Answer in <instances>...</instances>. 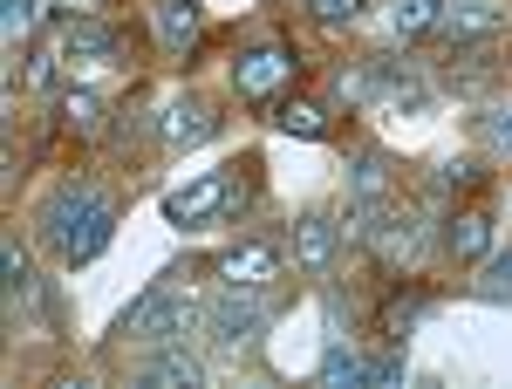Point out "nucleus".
Segmentation results:
<instances>
[{
	"label": "nucleus",
	"instance_id": "nucleus-1",
	"mask_svg": "<svg viewBox=\"0 0 512 389\" xmlns=\"http://www.w3.org/2000/svg\"><path fill=\"white\" fill-rule=\"evenodd\" d=\"M110 233H117V205L96 192V185H62V192L41 205V239H48V253L62 267L96 260L110 246Z\"/></svg>",
	"mask_w": 512,
	"mask_h": 389
},
{
	"label": "nucleus",
	"instance_id": "nucleus-2",
	"mask_svg": "<svg viewBox=\"0 0 512 389\" xmlns=\"http://www.w3.org/2000/svg\"><path fill=\"white\" fill-rule=\"evenodd\" d=\"M246 198H253V178H246L239 164H233V171H205L198 185H185V192H171V198H164V219L192 233V226H212V219L239 212Z\"/></svg>",
	"mask_w": 512,
	"mask_h": 389
},
{
	"label": "nucleus",
	"instance_id": "nucleus-3",
	"mask_svg": "<svg viewBox=\"0 0 512 389\" xmlns=\"http://www.w3.org/2000/svg\"><path fill=\"white\" fill-rule=\"evenodd\" d=\"M198 321L192 294H178V287H151L144 301H130L123 314V335L130 342H185V328Z\"/></svg>",
	"mask_w": 512,
	"mask_h": 389
},
{
	"label": "nucleus",
	"instance_id": "nucleus-4",
	"mask_svg": "<svg viewBox=\"0 0 512 389\" xmlns=\"http://www.w3.org/2000/svg\"><path fill=\"white\" fill-rule=\"evenodd\" d=\"M294 69H301V55L287 41H260V48H239L233 55V89L246 103H274L280 89L294 82Z\"/></svg>",
	"mask_w": 512,
	"mask_h": 389
},
{
	"label": "nucleus",
	"instance_id": "nucleus-5",
	"mask_svg": "<svg viewBox=\"0 0 512 389\" xmlns=\"http://www.w3.org/2000/svg\"><path fill=\"white\" fill-rule=\"evenodd\" d=\"M205 321H212L219 349H239V342H253V335L274 321V301H267V287H226V294L205 308Z\"/></svg>",
	"mask_w": 512,
	"mask_h": 389
},
{
	"label": "nucleus",
	"instance_id": "nucleus-6",
	"mask_svg": "<svg viewBox=\"0 0 512 389\" xmlns=\"http://www.w3.org/2000/svg\"><path fill=\"white\" fill-rule=\"evenodd\" d=\"M212 273H219V287H274V280H280V246H274V239L226 246V253L212 260Z\"/></svg>",
	"mask_w": 512,
	"mask_h": 389
},
{
	"label": "nucleus",
	"instance_id": "nucleus-7",
	"mask_svg": "<svg viewBox=\"0 0 512 389\" xmlns=\"http://www.w3.org/2000/svg\"><path fill=\"white\" fill-rule=\"evenodd\" d=\"M158 137L171 151H192L205 137H219V117H212V103H198V96H164L158 103Z\"/></svg>",
	"mask_w": 512,
	"mask_h": 389
},
{
	"label": "nucleus",
	"instance_id": "nucleus-8",
	"mask_svg": "<svg viewBox=\"0 0 512 389\" xmlns=\"http://www.w3.org/2000/svg\"><path fill=\"white\" fill-rule=\"evenodd\" d=\"M335 246H342V226L328 219V212H308L301 226H294V260L308 273H328L335 267Z\"/></svg>",
	"mask_w": 512,
	"mask_h": 389
},
{
	"label": "nucleus",
	"instance_id": "nucleus-9",
	"mask_svg": "<svg viewBox=\"0 0 512 389\" xmlns=\"http://www.w3.org/2000/svg\"><path fill=\"white\" fill-rule=\"evenodd\" d=\"M499 21H506V7H499V0H444V21H437V35L478 41V35H492Z\"/></svg>",
	"mask_w": 512,
	"mask_h": 389
},
{
	"label": "nucleus",
	"instance_id": "nucleus-10",
	"mask_svg": "<svg viewBox=\"0 0 512 389\" xmlns=\"http://www.w3.org/2000/svg\"><path fill=\"white\" fill-rule=\"evenodd\" d=\"M198 21H205L198 0H158V7H151V28H158L164 55H185V48L198 41Z\"/></svg>",
	"mask_w": 512,
	"mask_h": 389
},
{
	"label": "nucleus",
	"instance_id": "nucleus-11",
	"mask_svg": "<svg viewBox=\"0 0 512 389\" xmlns=\"http://www.w3.org/2000/svg\"><path fill=\"white\" fill-rule=\"evenodd\" d=\"M55 41H62V55H76V62H117L123 55V35L103 28V21H69Z\"/></svg>",
	"mask_w": 512,
	"mask_h": 389
},
{
	"label": "nucleus",
	"instance_id": "nucleus-12",
	"mask_svg": "<svg viewBox=\"0 0 512 389\" xmlns=\"http://www.w3.org/2000/svg\"><path fill=\"white\" fill-rule=\"evenodd\" d=\"M198 376H205V369H198V362L178 349V342H164V349L151 355L144 369H137V383H151V389H192Z\"/></svg>",
	"mask_w": 512,
	"mask_h": 389
},
{
	"label": "nucleus",
	"instance_id": "nucleus-13",
	"mask_svg": "<svg viewBox=\"0 0 512 389\" xmlns=\"http://www.w3.org/2000/svg\"><path fill=\"white\" fill-rule=\"evenodd\" d=\"M444 246H451L458 260H485V253H492V219H485V212H458L451 233H444Z\"/></svg>",
	"mask_w": 512,
	"mask_h": 389
},
{
	"label": "nucleus",
	"instance_id": "nucleus-14",
	"mask_svg": "<svg viewBox=\"0 0 512 389\" xmlns=\"http://www.w3.org/2000/svg\"><path fill=\"white\" fill-rule=\"evenodd\" d=\"M321 383H328V389H355V383H369V362H362L349 342H328V355H321Z\"/></svg>",
	"mask_w": 512,
	"mask_h": 389
},
{
	"label": "nucleus",
	"instance_id": "nucleus-15",
	"mask_svg": "<svg viewBox=\"0 0 512 389\" xmlns=\"http://www.w3.org/2000/svg\"><path fill=\"white\" fill-rule=\"evenodd\" d=\"M274 123L287 130V137H308V144H315V137H328V110H321V103H308V96L280 103V110H274Z\"/></svg>",
	"mask_w": 512,
	"mask_h": 389
},
{
	"label": "nucleus",
	"instance_id": "nucleus-16",
	"mask_svg": "<svg viewBox=\"0 0 512 389\" xmlns=\"http://www.w3.org/2000/svg\"><path fill=\"white\" fill-rule=\"evenodd\" d=\"M62 123L82 130V137H96V130H103V96H96V89H69V96H62Z\"/></svg>",
	"mask_w": 512,
	"mask_h": 389
},
{
	"label": "nucleus",
	"instance_id": "nucleus-17",
	"mask_svg": "<svg viewBox=\"0 0 512 389\" xmlns=\"http://www.w3.org/2000/svg\"><path fill=\"white\" fill-rule=\"evenodd\" d=\"M437 21H444V0H396V35H403V41L431 35Z\"/></svg>",
	"mask_w": 512,
	"mask_h": 389
},
{
	"label": "nucleus",
	"instance_id": "nucleus-18",
	"mask_svg": "<svg viewBox=\"0 0 512 389\" xmlns=\"http://www.w3.org/2000/svg\"><path fill=\"white\" fill-rule=\"evenodd\" d=\"M478 301H512V253H492L478 273Z\"/></svg>",
	"mask_w": 512,
	"mask_h": 389
},
{
	"label": "nucleus",
	"instance_id": "nucleus-19",
	"mask_svg": "<svg viewBox=\"0 0 512 389\" xmlns=\"http://www.w3.org/2000/svg\"><path fill=\"white\" fill-rule=\"evenodd\" d=\"M0 21H7V41L35 35V21H41V0H0Z\"/></svg>",
	"mask_w": 512,
	"mask_h": 389
},
{
	"label": "nucleus",
	"instance_id": "nucleus-20",
	"mask_svg": "<svg viewBox=\"0 0 512 389\" xmlns=\"http://www.w3.org/2000/svg\"><path fill=\"white\" fill-rule=\"evenodd\" d=\"M55 62H62V41H41L28 55V89H55Z\"/></svg>",
	"mask_w": 512,
	"mask_h": 389
},
{
	"label": "nucleus",
	"instance_id": "nucleus-21",
	"mask_svg": "<svg viewBox=\"0 0 512 389\" xmlns=\"http://www.w3.org/2000/svg\"><path fill=\"white\" fill-rule=\"evenodd\" d=\"M0 267H7V301H28V294H35V280H28V260H21V246H0Z\"/></svg>",
	"mask_w": 512,
	"mask_h": 389
},
{
	"label": "nucleus",
	"instance_id": "nucleus-22",
	"mask_svg": "<svg viewBox=\"0 0 512 389\" xmlns=\"http://www.w3.org/2000/svg\"><path fill=\"white\" fill-rule=\"evenodd\" d=\"M437 178H444V185L458 192V185H478V178H485V164H478V157H451V164H444Z\"/></svg>",
	"mask_w": 512,
	"mask_h": 389
},
{
	"label": "nucleus",
	"instance_id": "nucleus-23",
	"mask_svg": "<svg viewBox=\"0 0 512 389\" xmlns=\"http://www.w3.org/2000/svg\"><path fill=\"white\" fill-rule=\"evenodd\" d=\"M485 144H492V151H512V103L485 117Z\"/></svg>",
	"mask_w": 512,
	"mask_h": 389
},
{
	"label": "nucleus",
	"instance_id": "nucleus-24",
	"mask_svg": "<svg viewBox=\"0 0 512 389\" xmlns=\"http://www.w3.org/2000/svg\"><path fill=\"white\" fill-rule=\"evenodd\" d=\"M308 7H315L328 28H342V21H355V14H362V0H308Z\"/></svg>",
	"mask_w": 512,
	"mask_h": 389
},
{
	"label": "nucleus",
	"instance_id": "nucleus-25",
	"mask_svg": "<svg viewBox=\"0 0 512 389\" xmlns=\"http://www.w3.org/2000/svg\"><path fill=\"white\" fill-rule=\"evenodd\" d=\"M369 383H403V355H376V362H369Z\"/></svg>",
	"mask_w": 512,
	"mask_h": 389
},
{
	"label": "nucleus",
	"instance_id": "nucleus-26",
	"mask_svg": "<svg viewBox=\"0 0 512 389\" xmlns=\"http://www.w3.org/2000/svg\"><path fill=\"white\" fill-rule=\"evenodd\" d=\"M69 7H103V0H69Z\"/></svg>",
	"mask_w": 512,
	"mask_h": 389
}]
</instances>
